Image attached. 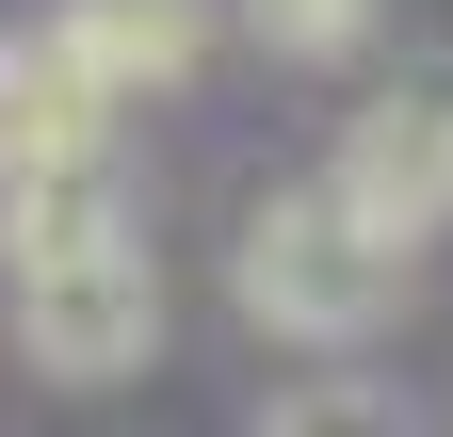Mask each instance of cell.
<instances>
[{"label":"cell","instance_id":"obj_1","mask_svg":"<svg viewBox=\"0 0 453 437\" xmlns=\"http://www.w3.org/2000/svg\"><path fill=\"white\" fill-rule=\"evenodd\" d=\"M388 308H405V259H388L324 179L243 211V324H275V341H372Z\"/></svg>","mask_w":453,"mask_h":437},{"label":"cell","instance_id":"obj_2","mask_svg":"<svg viewBox=\"0 0 453 437\" xmlns=\"http://www.w3.org/2000/svg\"><path fill=\"white\" fill-rule=\"evenodd\" d=\"M17 356L49 389H113V372L162 356V276H146V227L130 243H81V259H33L17 276Z\"/></svg>","mask_w":453,"mask_h":437},{"label":"cell","instance_id":"obj_3","mask_svg":"<svg viewBox=\"0 0 453 437\" xmlns=\"http://www.w3.org/2000/svg\"><path fill=\"white\" fill-rule=\"evenodd\" d=\"M324 195L357 211V227L388 243V259H421L437 227H453V81H388L357 130H340V162H324Z\"/></svg>","mask_w":453,"mask_h":437},{"label":"cell","instance_id":"obj_4","mask_svg":"<svg viewBox=\"0 0 453 437\" xmlns=\"http://www.w3.org/2000/svg\"><path fill=\"white\" fill-rule=\"evenodd\" d=\"M33 33L65 49L81 81H113V97H162V81H195V65H211L226 0H49Z\"/></svg>","mask_w":453,"mask_h":437},{"label":"cell","instance_id":"obj_5","mask_svg":"<svg viewBox=\"0 0 453 437\" xmlns=\"http://www.w3.org/2000/svg\"><path fill=\"white\" fill-rule=\"evenodd\" d=\"M81 243H130V195H113V162H0V276H33V259H81Z\"/></svg>","mask_w":453,"mask_h":437},{"label":"cell","instance_id":"obj_6","mask_svg":"<svg viewBox=\"0 0 453 437\" xmlns=\"http://www.w3.org/2000/svg\"><path fill=\"white\" fill-rule=\"evenodd\" d=\"M259 437H421V421H405V389H372V372H308V389L259 405Z\"/></svg>","mask_w":453,"mask_h":437},{"label":"cell","instance_id":"obj_7","mask_svg":"<svg viewBox=\"0 0 453 437\" xmlns=\"http://www.w3.org/2000/svg\"><path fill=\"white\" fill-rule=\"evenodd\" d=\"M388 0H243V33L275 49V65H340V49H372Z\"/></svg>","mask_w":453,"mask_h":437},{"label":"cell","instance_id":"obj_8","mask_svg":"<svg viewBox=\"0 0 453 437\" xmlns=\"http://www.w3.org/2000/svg\"><path fill=\"white\" fill-rule=\"evenodd\" d=\"M0 162H17V49H0Z\"/></svg>","mask_w":453,"mask_h":437}]
</instances>
